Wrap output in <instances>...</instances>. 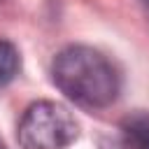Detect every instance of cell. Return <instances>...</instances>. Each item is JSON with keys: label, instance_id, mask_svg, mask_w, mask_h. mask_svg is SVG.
Returning <instances> with one entry per match:
<instances>
[{"label": "cell", "instance_id": "5", "mask_svg": "<svg viewBox=\"0 0 149 149\" xmlns=\"http://www.w3.org/2000/svg\"><path fill=\"white\" fill-rule=\"evenodd\" d=\"M0 149H5V147H2V142H0Z\"/></svg>", "mask_w": 149, "mask_h": 149}, {"label": "cell", "instance_id": "2", "mask_svg": "<svg viewBox=\"0 0 149 149\" xmlns=\"http://www.w3.org/2000/svg\"><path fill=\"white\" fill-rule=\"evenodd\" d=\"M79 135V126L74 116L68 112V107L40 100L33 102L16 130V140L21 149H68Z\"/></svg>", "mask_w": 149, "mask_h": 149}, {"label": "cell", "instance_id": "4", "mask_svg": "<svg viewBox=\"0 0 149 149\" xmlns=\"http://www.w3.org/2000/svg\"><path fill=\"white\" fill-rule=\"evenodd\" d=\"M19 65H21V61H19V51L14 49V44L0 40V86L9 84L16 77Z\"/></svg>", "mask_w": 149, "mask_h": 149}, {"label": "cell", "instance_id": "1", "mask_svg": "<svg viewBox=\"0 0 149 149\" xmlns=\"http://www.w3.org/2000/svg\"><path fill=\"white\" fill-rule=\"evenodd\" d=\"M51 79L72 102L91 109L112 105L121 88L119 72L107 56L84 44L68 47L54 58Z\"/></svg>", "mask_w": 149, "mask_h": 149}, {"label": "cell", "instance_id": "6", "mask_svg": "<svg viewBox=\"0 0 149 149\" xmlns=\"http://www.w3.org/2000/svg\"><path fill=\"white\" fill-rule=\"evenodd\" d=\"M144 2H149V0H144Z\"/></svg>", "mask_w": 149, "mask_h": 149}, {"label": "cell", "instance_id": "3", "mask_svg": "<svg viewBox=\"0 0 149 149\" xmlns=\"http://www.w3.org/2000/svg\"><path fill=\"white\" fill-rule=\"evenodd\" d=\"M114 149H149V114L133 112L121 121Z\"/></svg>", "mask_w": 149, "mask_h": 149}]
</instances>
